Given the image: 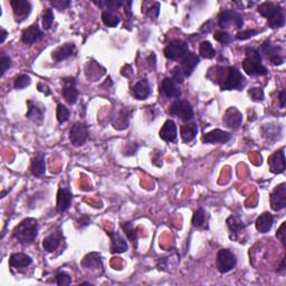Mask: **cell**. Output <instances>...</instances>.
<instances>
[{
	"label": "cell",
	"instance_id": "28",
	"mask_svg": "<svg viewBox=\"0 0 286 286\" xmlns=\"http://www.w3.org/2000/svg\"><path fill=\"white\" fill-rule=\"evenodd\" d=\"M198 133V125L196 122H184L180 129V135L184 142H191Z\"/></svg>",
	"mask_w": 286,
	"mask_h": 286
},
{
	"label": "cell",
	"instance_id": "26",
	"mask_svg": "<svg viewBox=\"0 0 286 286\" xmlns=\"http://www.w3.org/2000/svg\"><path fill=\"white\" fill-rule=\"evenodd\" d=\"M274 223V216L270 212H264L256 219V229L262 234H266L271 229Z\"/></svg>",
	"mask_w": 286,
	"mask_h": 286
},
{
	"label": "cell",
	"instance_id": "1",
	"mask_svg": "<svg viewBox=\"0 0 286 286\" xmlns=\"http://www.w3.org/2000/svg\"><path fill=\"white\" fill-rule=\"evenodd\" d=\"M38 235V222L35 218H26L18 224L13 231V237L20 244H31Z\"/></svg>",
	"mask_w": 286,
	"mask_h": 286
},
{
	"label": "cell",
	"instance_id": "7",
	"mask_svg": "<svg viewBox=\"0 0 286 286\" xmlns=\"http://www.w3.org/2000/svg\"><path fill=\"white\" fill-rule=\"evenodd\" d=\"M188 52L187 43L176 39L165 48V56L170 60H181Z\"/></svg>",
	"mask_w": 286,
	"mask_h": 286
},
{
	"label": "cell",
	"instance_id": "17",
	"mask_svg": "<svg viewBox=\"0 0 286 286\" xmlns=\"http://www.w3.org/2000/svg\"><path fill=\"white\" fill-rule=\"evenodd\" d=\"M224 124L230 129H238L241 125L242 115L236 107H229L223 118Z\"/></svg>",
	"mask_w": 286,
	"mask_h": 286
},
{
	"label": "cell",
	"instance_id": "38",
	"mask_svg": "<svg viewBox=\"0 0 286 286\" xmlns=\"http://www.w3.org/2000/svg\"><path fill=\"white\" fill-rule=\"evenodd\" d=\"M96 5L102 6L104 8L110 10V12H113V10L120 8V7L124 6L125 1H121V0H104V1H94Z\"/></svg>",
	"mask_w": 286,
	"mask_h": 286
},
{
	"label": "cell",
	"instance_id": "50",
	"mask_svg": "<svg viewBox=\"0 0 286 286\" xmlns=\"http://www.w3.org/2000/svg\"><path fill=\"white\" fill-rule=\"evenodd\" d=\"M285 228H286V223H282L281 227L277 229L276 233V237L282 241V244L285 246L286 244V238H285Z\"/></svg>",
	"mask_w": 286,
	"mask_h": 286
},
{
	"label": "cell",
	"instance_id": "53",
	"mask_svg": "<svg viewBox=\"0 0 286 286\" xmlns=\"http://www.w3.org/2000/svg\"><path fill=\"white\" fill-rule=\"evenodd\" d=\"M285 271H286V269H285V257H283V259H282L281 265H280V267H278L277 271H278V273H280L281 275H284V274H285Z\"/></svg>",
	"mask_w": 286,
	"mask_h": 286
},
{
	"label": "cell",
	"instance_id": "39",
	"mask_svg": "<svg viewBox=\"0 0 286 286\" xmlns=\"http://www.w3.org/2000/svg\"><path fill=\"white\" fill-rule=\"evenodd\" d=\"M31 83V79L30 76L27 74H23V75H19L18 77L15 79V83H14V88L16 90H23L25 88H27V86H30Z\"/></svg>",
	"mask_w": 286,
	"mask_h": 286
},
{
	"label": "cell",
	"instance_id": "29",
	"mask_svg": "<svg viewBox=\"0 0 286 286\" xmlns=\"http://www.w3.org/2000/svg\"><path fill=\"white\" fill-rule=\"evenodd\" d=\"M226 224L231 233V235H230L231 240H236V237L238 236V235H240L241 231L244 230V228L246 227V225L241 222V219L240 218V217L235 216V215H231V216L228 217L227 220H226Z\"/></svg>",
	"mask_w": 286,
	"mask_h": 286
},
{
	"label": "cell",
	"instance_id": "37",
	"mask_svg": "<svg viewBox=\"0 0 286 286\" xmlns=\"http://www.w3.org/2000/svg\"><path fill=\"white\" fill-rule=\"evenodd\" d=\"M122 228L124 230V233L130 241H131L133 244H135L136 246V241H137V234H136V229L133 226V223L128 222V223H123L122 224Z\"/></svg>",
	"mask_w": 286,
	"mask_h": 286
},
{
	"label": "cell",
	"instance_id": "51",
	"mask_svg": "<svg viewBox=\"0 0 286 286\" xmlns=\"http://www.w3.org/2000/svg\"><path fill=\"white\" fill-rule=\"evenodd\" d=\"M278 99H280L281 107H285V104H286V92H285V90H281L280 95H278Z\"/></svg>",
	"mask_w": 286,
	"mask_h": 286
},
{
	"label": "cell",
	"instance_id": "55",
	"mask_svg": "<svg viewBox=\"0 0 286 286\" xmlns=\"http://www.w3.org/2000/svg\"><path fill=\"white\" fill-rule=\"evenodd\" d=\"M79 285H92V284L89 283V282H84V283H81Z\"/></svg>",
	"mask_w": 286,
	"mask_h": 286
},
{
	"label": "cell",
	"instance_id": "24",
	"mask_svg": "<svg viewBox=\"0 0 286 286\" xmlns=\"http://www.w3.org/2000/svg\"><path fill=\"white\" fill-rule=\"evenodd\" d=\"M81 264L84 269L90 271H99L102 270L103 267L102 257H101L99 253H90L83 258Z\"/></svg>",
	"mask_w": 286,
	"mask_h": 286
},
{
	"label": "cell",
	"instance_id": "10",
	"mask_svg": "<svg viewBox=\"0 0 286 286\" xmlns=\"http://www.w3.org/2000/svg\"><path fill=\"white\" fill-rule=\"evenodd\" d=\"M286 206V183L283 182L275 188L271 195V207L273 211H278Z\"/></svg>",
	"mask_w": 286,
	"mask_h": 286
},
{
	"label": "cell",
	"instance_id": "41",
	"mask_svg": "<svg viewBox=\"0 0 286 286\" xmlns=\"http://www.w3.org/2000/svg\"><path fill=\"white\" fill-rule=\"evenodd\" d=\"M213 38H215V41L222 43V44H230V43L233 42V37H231L230 34H228L227 31H224V30L215 31V34H213Z\"/></svg>",
	"mask_w": 286,
	"mask_h": 286
},
{
	"label": "cell",
	"instance_id": "31",
	"mask_svg": "<svg viewBox=\"0 0 286 286\" xmlns=\"http://www.w3.org/2000/svg\"><path fill=\"white\" fill-rule=\"evenodd\" d=\"M30 171L34 177H43L46 172V162L43 154H38L31 160Z\"/></svg>",
	"mask_w": 286,
	"mask_h": 286
},
{
	"label": "cell",
	"instance_id": "16",
	"mask_svg": "<svg viewBox=\"0 0 286 286\" xmlns=\"http://www.w3.org/2000/svg\"><path fill=\"white\" fill-rule=\"evenodd\" d=\"M283 149L274 152L269 158V166L271 171L277 175V173L284 172L285 170V152Z\"/></svg>",
	"mask_w": 286,
	"mask_h": 286
},
{
	"label": "cell",
	"instance_id": "47",
	"mask_svg": "<svg viewBox=\"0 0 286 286\" xmlns=\"http://www.w3.org/2000/svg\"><path fill=\"white\" fill-rule=\"evenodd\" d=\"M257 30H241L240 32H237L236 35V39H238V41H246V39H249L252 37H254V36L257 35Z\"/></svg>",
	"mask_w": 286,
	"mask_h": 286
},
{
	"label": "cell",
	"instance_id": "49",
	"mask_svg": "<svg viewBox=\"0 0 286 286\" xmlns=\"http://www.w3.org/2000/svg\"><path fill=\"white\" fill-rule=\"evenodd\" d=\"M50 3H52L55 8L60 10H64L70 7L71 1L70 0H54V1H50Z\"/></svg>",
	"mask_w": 286,
	"mask_h": 286
},
{
	"label": "cell",
	"instance_id": "9",
	"mask_svg": "<svg viewBox=\"0 0 286 286\" xmlns=\"http://www.w3.org/2000/svg\"><path fill=\"white\" fill-rule=\"evenodd\" d=\"M89 136V130L84 123L77 122L70 130V140L73 146L79 147L85 143Z\"/></svg>",
	"mask_w": 286,
	"mask_h": 286
},
{
	"label": "cell",
	"instance_id": "11",
	"mask_svg": "<svg viewBox=\"0 0 286 286\" xmlns=\"http://www.w3.org/2000/svg\"><path fill=\"white\" fill-rule=\"evenodd\" d=\"M61 95L68 104H75L78 97V92L76 89V81L74 77L63 78V89Z\"/></svg>",
	"mask_w": 286,
	"mask_h": 286
},
{
	"label": "cell",
	"instance_id": "43",
	"mask_svg": "<svg viewBox=\"0 0 286 286\" xmlns=\"http://www.w3.org/2000/svg\"><path fill=\"white\" fill-rule=\"evenodd\" d=\"M0 65H1V73H0V76H3L6 72L9 70L10 66H12V60L3 52L0 54Z\"/></svg>",
	"mask_w": 286,
	"mask_h": 286
},
{
	"label": "cell",
	"instance_id": "23",
	"mask_svg": "<svg viewBox=\"0 0 286 286\" xmlns=\"http://www.w3.org/2000/svg\"><path fill=\"white\" fill-rule=\"evenodd\" d=\"M27 104H28V112L26 117L32 122H35L36 124H42L43 120H44L45 108L39 106L37 103H34L32 101H28Z\"/></svg>",
	"mask_w": 286,
	"mask_h": 286
},
{
	"label": "cell",
	"instance_id": "2",
	"mask_svg": "<svg viewBox=\"0 0 286 286\" xmlns=\"http://www.w3.org/2000/svg\"><path fill=\"white\" fill-rule=\"evenodd\" d=\"M242 70L249 76H264L267 74V68L262 64V56L258 49H246V59L242 60Z\"/></svg>",
	"mask_w": 286,
	"mask_h": 286
},
{
	"label": "cell",
	"instance_id": "4",
	"mask_svg": "<svg viewBox=\"0 0 286 286\" xmlns=\"http://www.w3.org/2000/svg\"><path fill=\"white\" fill-rule=\"evenodd\" d=\"M169 113L179 118L181 121L189 122L194 118V108L188 101L176 100L169 107Z\"/></svg>",
	"mask_w": 286,
	"mask_h": 286
},
{
	"label": "cell",
	"instance_id": "19",
	"mask_svg": "<svg viewBox=\"0 0 286 286\" xmlns=\"http://www.w3.org/2000/svg\"><path fill=\"white\" fill-rule=\"evenodd\" d=\"M231 139V135L229 132L223 131V130L216 129L212 131L206 133L202 136V141L205 143H226Z\"/></svg>",
	"mask_w": 286,
	"mask_h": 286
},
{
	"label": "cell",
	"instance_id": "40",
	"mask_svg": "<svg viewBox=\"0 0 286 286\" xmlns=\"http://www.w3.org/2000/svg\"><path fill=\"white\" fill-rule=\"evenodd\" d=\"M56 115H57V120H59L60 124H63V123H65L68 119H70V111H68V108L65 105H63V104H59L56 110Z\"/></svg>",
	"mask_w": 286,
	"mask_h": 286
},
{
	"label": "cell",
	"instance_id": "33",
	"mask_svg": "<svg viewBox=\"0 0 286 286\" xmlns=\"http://www.w3.org/2000/svg\"><path fill=\"white\" fill-rule=\"evenodd\" d=\"M199 54H200L202 59L211 60L216 56V50L213 48V46L211 45V42L205 41L199 45Z\"/></svg>",
	"mask_w": 286,
	"mask_h": 286
},
{
	"label": "cell",
	"instance_id": "36",
	"mask_svg": "<svg viewBox=\"0 0 286 286\" xmlns=\"http://www.w3.org/2000/svg\"><path fill=\"white\" fill-rule=\"evenodd\" d=\"M193 225L195 227L201 228L206 227V211L202 208H198L196 211L194 212L193 216Z\"/></svg>",
	"mask_w": 286,
	"mask_h": 286
},
{
	"label": "cell",
	"instance_id": "12",
	"mask_svg": "<svg viewBox=\"0 0 286 286\" xmlns=\"http://www.w3.org/2000/svg\"><path fill=\"white\" fill-rule=\"evenodd\" d=\"M160 92L162 95L168 97V99L179 100V97L181 96L180 88L171 77L164 78V81L160 84Z\"/></svg>",
	"mask_w": 286,
	"mask_h": 286
},
{
	"label": "cell",
	"instance_id": "21",
	"mask_svg": "<svg viewBox=\"0 0 286 286\" xmlns=\"http://www.w3.org/2000/svg\"><path fill=\"white\" fill-rule=\"evenodd\" d=\"M132 95L136 100H147L151 95V86L147 79H140L132 88Z\"/></svg>",
	"mask_w": 286,
	"mask_h": 286
},
{
	"label": "cell",
	"instance_id": "18",
	"mask_svg": "<svg viewBox=\"0 0 286 286\" xmlns=\"http://www.w3.org/2000/svg\"><path fill=\"white\" fill-rule=\"evenodd\" d=\"M72 194L70 190L65 187H60L57 193V201H56V211L59 212L67 211L71 207L72 202Z\"/></svg>",
	"mask_w": 286,
	"mask_h": 286
},
{
	"label": "cell",
	"instance_id": "15",
	"mask_svg": "<svg viewBox=\"0 0 286 286\" xmlns=\"http://www.w3.org/2000/svg\"><path fill=\"white\" fill-rule=\"evenodd\" d=\"M199 63H200V59H199V56H197L196 54L193 52H188L186 55L182 57V60H181L180 68L182 70L184 76H186V77H189V76L193 74L195 68L198 66Z\"/></svg>",
	"mask_w": 286,
	"mask_h": 286
},
{
	"label": "cell",
	"instance_id": "8",
	"mask_svg": "<svg viewBox=\"0 0 286 286\" xmlns=\"http://www.w3.org/2000/svg\"><path fill=\"white\" fill-rule=\"evenodd\" d=\"M259 53L269 60L271 64L282 65L284 63V52L281 46H273L270 42H265L260 47Z\"/></svg>",
	"mask_w": 286,
	"mask_h": 286
},
{
	"label": "cell",
	"instance_id": "14",
	"mask_svg": "<svg viewBox=\"0 0 286 286\" xmlns=\"http://www.w3.org/2000/svg\"><path fill=\"white\" fill-rule=\"evenodd\" d=\"M10 5L13 7L14 15L18 21L26 19L31 12V5L27 0H13Z\"/></svg>",
	"mask_w": 286,
	"mask_h": 286
},
{
	"label": "cell",
	"instance_id": "3",
	"mask_svg": "<svg viewBox=\"0 0 286 286\" xmlns=\"http://www.w3.org/2000/svg\"><path fill=\"white\" fill-rule=\"evenodd\" d=\"M245 85V77L236 67H227L224 75L223 82L220 84L222 90H240Z\"/></svg>",
	"mask_w": 286,
	"mask_h": 286
},
{
	"label": "cell",
	"instance_id": "42",
	"mask_svg": "<svg viewBox=\"0 0 286 286\" xmlns=\"http://www.w3.org/2000/svg\"><path fill=\"white\" fill-rule=\"evenodd\" d=\"M54 23V13L53 10L48 8L45 10L44 15H43V28L44 30H49Z\"/></svg>",
	"mask_w": 286,
	"mask_h": 286
},
{
	"label": "cell",
	"instance_id": "44",
	"mask_svg": "<svg viewBox=\"0 0 286 286\" xmlns=\"http://www.w3.org/2000/svg\"><path fill=\"white\" fill-rule=\"evenodd\" d=\"M248 94L251 96V99L255 101V102H262L264 100V90L260 88H252L249 90Z\"/></svg>",
	"mask_w": 286,
	"mask_h": 286
},
{
	"label": "cell",
	"instance_id": "35",
	"mask_svg": "<svg viewBox=\"0 0 286 286\" xmlns=\"http://www.w3.org/2000/svg\"><path fill=\"white\" fill-rule=\"evenodd\" d=\"M267 25L269 27L276 30V28H281L285 25V15H284V9H282L281 12H278L276 15H274L270 19H267Z\"/></svg>",
	"mask_w": 286,
	"mask_h": 286
},
{
	"label": "cell",
	"instance_id": "30",
	"mask_svg": "<svg viewBox=\"0 0 286 286\" xmlns=\"http://www.w3.org/2000/svg\"><path fill=\"white\" fill-rule=\"evenodd\" d=\"M282 9L283 8H282L280 5H277V3L271 1H265L260 3L258 8H257V12H258L263 17L270 19V18H271L274 15H276L278 12H281Z\"/></svg>",
	"mask_w": 286,
	"mask_h": 286
},
{
	"label": "cell",
	"instance_id": "45",
	"mask_svg": "<svg viewBox=\"0 0 286 286\" xmlns=\"http://www.w3.org/2000/svg\"><path fill=\"white\" fill-rule=\"evenodd\" d=\"M184 77H186V76H184L183 72L180 68V66H176V67L172 68L171 78L177 83V84H181V83L184 81Z\"/></svg>",
	"mask_w": 286,
	"mask_h": 286
},
{
	"label": "cell",
	"instance_id": "13",
	"mask_svg": "<svg viewBox=\"0 0 286 286\" xmlns=\"http://www.w3.org/2000/svg\"><path fill=\"white\" fill-rule=\"evenodd\" d=\"M43 38H44V32L41 30L37 24L31 25L27 30H25L21 35V42L26 45L36 44V43L41 42Z\"/></svg>",
	"mask_w": 286,
	"mask_h": 286
},
{
	"label": "cell",
	"instance_id": "22",
	"mask_svg": "<svg viewBox=\"0 0 286 286\" xmlns=\"http://www.w3.org/2000/svg\"><path fill=\"white\" fill-rule=\"evenodd\" d=\"M32 259L30 256L26 254H23V253H16V254H13L9 258V266L12 269L16 270H23L27 269L28 266L31 265Z\"/></svg>",
	"mask_w": 286,
	"mask_h": 286
},
{
	"label": "cell",
	"instance_id": "20",
	"mask_svg": "<svg viewBox=\"0 0 286 286\" xmlns=\"http://www.w3.org/2000/svg\"><path fill=\"white\" fill-rule=\"evenodd\" d=\"M106 234L111 238V252L113 254H115V253L121 254V253L128 251L129 246L124 237L121 236L119 233H113V231H108Z\"/></svg>",
	"mask_w": 286,
	"mask_h": 286
},
{
	"label": "cell",
	"instance_id": "32",
	"mask_svg": "<svg viewBox=\"0 0 286 286\" xmlns=\"http://www.w3.org/2000/svg\"><path fill=\"white\" fill-rule=\"evenodd\" d=\"M60 242H61V235L55 231V233H52L49 236L44 238V241H43V247H44L46 252L52 253V252H55L56 249L60 247Z\"/></svg>",
	"mask_w": 286,
	"mask_h": 286
},
{
	"label": "cell",
	"instance_id": "34",
	"mask_svg": "<svg viewBox=\"0 0 286 286\" xmlns=\"http://www.w3.org/2000/svg\"><path fill=\"white\" fill-rule=\"evenodd\" d=\"M102 21L103 24L107 27H117L119 24H120V17L115 15L113 12H110V10H104L102 13Z\"/></svg>",
	"mask_w": 286,
	"mask_h": 286
},
{
	"label": "cell",
	"instance_id": "46",
	"mask_svg": "<svg viewBox=\"0 0 286 286\" xmlns=\"http://www.w3.org/2000/svg\"><path fill=\"white\" fill-rule=\"evenodd\" d=\"M56 283L57 285H70L72 283V277L65 271H60L59 274L56 275Z\"/></svg>",
	"mask_w": 286,
	"mask_h": 286
},
{
	"label": "cell",
	"instance_id": "27",
	"mask_svg": "<svg viewBox=\"0 0 286 286\" xmlns=\"http://www.w3.org/2000/svg\"><path fill=\"white\" fill-rule=\"evenodd\" d=\"M74 52H75V45L68 43V44H64L60 47H57V48L52 53V57L55 61H60L64 60H67L68 57L73 55Z\"/></svg>",
	"mask_w": 286,
	"mask_h": 286
},
{
	"label": "cell",
	"instance_id": "48",
	"mask_svg": "<svg viewBox=\"0 0 286 286\" xmlns=\"http://www.w3.org/2000/svg\"><path fill=\"white\" fill-rule=\"evenodd\" d=\"M159 13H160V5L158 2L154 3V6L150 7L147 12V16L151 18V19H157L159 16Z\"/></svg>",
	"mask_w": 286,
	"mask_h": 286
},
{
	"label": "cell",
	"instance_id": "6",
	"mask_svg": "<svg viewBox=\"0 0 286 286\" xmlns=\"http://www.w3.org/2000/svg\"><path fill=\"white\" fill-rule=\"evenodd\" d=\"M218 25L220 28L225 30L230 26H234L237 30H241L244 25V19H242V16L237 12H234V10H225L219 15L218 18Z\"/></svg>",
	"mask_w": 286,
	"mask_h": 286
},
{
	"label": "cell",
	"instance_id": "52",
	"mask_svg": "<svg viewBox=\"0 0 286 286\" xmlns=\"http://www.w3.org/2000/svg\"><path fill=\"white\" fill-rule=\"evenodd\" d=\"M38 90H39V92H43V93H45L46 95H49V90H48V88H47V85H45L44 83H39L38 84Z\"/></svg>",
	"mask_w": 286,
	"mask_h": 286
},
{
	"label": "cell",
	"instance_id": "25",
	"mask_svg": "<svg viewBox=\"0 0 286 286\" xmlns=\"http://www.w3.org/2000/svg\"><path fill=\"white\" fill-rule=\"evenodd\" d=\"M159 135L166 142H175L177 139V126L176 123L172 120H168L165 122L162 128L159 132Z\"/></svg>",
	"mask_w": 286,
	"mask_h": 286
},
{
	"label": "cell",
	"instance_id": "5",
	"mask_svg": "<svg viewBox=\"0 0 286 286\" xmlns=\"http://www.w3.org/2000/svg\"><path fill=\"white\" fill-rule=\"evenodd\" d=\"M236 256H235L234 253L230 252L229 249H220L218 254H217L216 267L219 273H228V271H230L235 266H236Z\"/></svg>",
	"mask_w": 286,
	"mask_h": 286
},
{
	"label": "cell",
	"instance_id": "54",
	"mask_svg": "<svg viewBox=\"0 0 286 286\" xmlns=\"http://www.w3.org/2000/svg\"><path fill=\"white\" fill-rule=\"evenodd\" d=\"M7 36H8V31H7L5 28H1V39H0V43H1V44L5 42Z\"/></svg>",
	"mask_w": 286,
	"mask_h": 286
}]
</instances>
